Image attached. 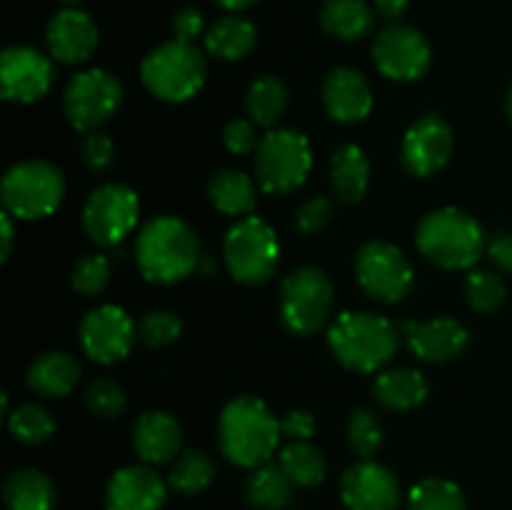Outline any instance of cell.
Instances as JSON below:
<instances>
[{
  "label": "cell",
  "mask_w": 512,
  "mask_h": 510,
  "mask_svg": "<svg viewBox=\"0 0 512 510\" xmlns=\"http://www.w3.org/2000/svg\"><path fill=\"white\" fill-rule=\"evenodd\" d=\"M85 405L98 418L113 420L125 410V390L113 378H95L85 390Z\"/></svg>",
  "instance_id": "cell-39"
},
{
  "label": "cell",
  "mask_w": 512,
  "mask_h": 510,
  "mask_svg": "<svg viewBox=\"0 0 512 510\" xmlns=\"http://www.w3.org/2000/svg\"><path fill=\"white\" fill-rule=\"evenodd\" d=\"M430 45L420 30L405 23H390L378 33L373 43V63L385 78L410 83L428 73Z\"/></svg>",
  "instance_id": "cell-13"
},
{
  "label": "cell",
  "mask_w": 512,
  "mask_h": 510,
  "mask_svg": "<svg viewBox=\"0 0 512 510\" xmlns=\"http://www.w3.org/2000/svg\"><path fill=\"white\" fill-rule=\"evenodd\" d=\"M223 258L238 283H265L273 278L280 263L278 235L265 220L255 215L240 218L225 235Z\"/></svg>",
  "instance_id": "cell-9"
},
{
  "label": "cell",
  "mask_w": 512,
  "mask_h": 510,
  "mask_svg": "<svg viewBox=\"0 0 512 510\" xmlns=\"http://www.w3.org/2000/svg\"><path fill=\"white\" fill-rule=\"evenodd\" d=\"M80 375H83V368L75 355L65 350H48L30 363L25 380L33 393L45 395V398H65L80 383Z\"/></svg>",
  "instance_id": "cell-23"
},
{
  "label": "cell",
  "mask_w": 512,
  "mask_h": 510,
  "mask_svg": "<svg viewBox=\"0 0 512 510\" xmlns=\"http://www.w3.org/2000/svg\"><path fill=\"white\" fill-rule=\"evenodd\" d=\"M173 33L178 40L193 43L203 33V13L198 8H180L173 18Z\"/></svg>",
  "instance_id": "cell-45"
},
{
  "label": "cell",
  "mask_w": 512,
  "mask_h": 510,
  "mask_svg": "<svg viewBox=\"0 0 512 510\" xmlns=\"http://www.w3.org/2000/svg\"><path fill=\"white\" fill-rule=\"evenodd\" d=\"M453 148L455 135L450 125L440 115L430 113L410 125L403 138L400 155H403V165L408 168V173L428 178V175H435L448 165Z\"/></svg>",
  "instance_id": "cell-16"
},
{
  "label": "cell",
  "mask_w": 512,
  "mask_h": 510,
  "mask_svg": "<svg viewBox=\"0 0 512 510\" xmlns=\"http://www.w3.org/2000/svg\"><path fill=\"white\" fill-rule=\"evenodd\" d=\"M488 258L493 260L495 268L512 275V233H495L485 245Z\"/></svg>",
  "instance_id": "cell-46"
},
{
  "label": "cell",
  "mask_w": 512,
  "mask_h": 510,
  "mask_svg": "<svg viewBox=\"0 0 512 510\" xmlns=\"http://www.w3.org/2000/svg\"><path fill=\"white\" fill-rule=\"evenodd\" d=\"M408 5L410 0H375V13L388 20V23H398L405 10H408Z\"/></svg>",
  "instance_id": "cell-47"
},
{
  "label": "cell",
  "mask_w": 512,
  "mask_h": 510,
  "mask_svg": "<svg viewBox=\"0 0 512 510\" xmlns=\"http://www.w3.org/2000/svg\"><path fill=\"white\" fill-rule=\"evenodd\" d=\"M408 510H465V495L453 480L425 478L410 490Z\"/></svg>",
  "instance_id": "cell-35"
},
{
  "label": "cell",
  "mask_w": 512,
  "mask_h": 510,
  "mask_svg": "<svg viewBox=\"0 0 512 510\" xmlns=\"http://www.w3.org/2000/svg\"><path fill=\"white\" fill-rule=\"evenodd\" d=\"M183 428L165 410H148L133 425V448L145 465L170 463L180 455Z\"/></svg>",
  "instance_id": "cell-22"
},
{
  "label": "cell",
  "mask_w": 512,
  "mask_h": 510,
  "mask_svg": "<svg viewBox=\"0 0 512 510\" xmlns=\"http://www.w3.org/2000/svg\"><path fill=\"white\" fill-rule=\"evenodd\" d=\"M403 328L415 358L425 360V363H450L468 348V330L455 318L405 323Z\"/></svg>",
  "instance_id": "cell-21"
},
{
  "label": "cell",
  "mask_w": 512,
  "mask_h": 510,
  "mask_svg": "<svg viewBox=\"0 0 512 510\" xmlns=\"http://www.w3.org/2000/svg\"><path fill=\"white\" fill-rule=\"evenodd\" d=\"M373 393L375 400L383 408L395 410V413H405V410H413L420 403H425V398L430 393V383L420 370L395 368L385 370V373H380L375 378Z\"/></svg>",
  "instance_id": "cell-25"
},
{
  "label": "cell",
  "mask_w": 512,
  "mask_h": 510,
  "mask_svg": "<svg viewBox=\"0 0 512 510\" xmlns=\"http://www.w3.org/2000/svg\"><path fill=\"white\" fill-rule=\"evenodd\" d=\"M373 8L365 0H325L320 8V25L333 38L353 43L373 30Z\"/></svg>",
  "instance_id": "cell-28"
},
{
  "label": "cell",
  "mask_w": 512,
  "mask_h": 510,
  "mask_svg": "<svg viewBox=\"0 0 512 510\" xmlns=\"http://www.w3.org/2000/svg\"><path fill=\"white\" fill-rule=\"evenodd\" d=\"M288 108V88L275 75H260L245 93V113L258 128H273Z\"/></svg>",
  "instance_id": "cell-31"
},
{
  "label": "cell",
  "mask_w": 512,
  "mask_h": 510,
  "mask_svg": "<svg viewBox=\"0 0 512 510\" xmlns=\"http://www.w3.org/2000/svg\"><path fill=\"white\" fill-rule=\"evenodd\" d=\"M330 353L343 368L375 373L398 353V328L388 318L368 310H345L328 330Z\"/></svg>",
  "instance_id": "cell-3"
},
{
  "label": "cell",
  "mask_w": 512,
  "mask_h": 510,
  "mask_svg": "<svg viewBox=\"0 0 512 510\" xmlns=\"http://www.w3.org/2000/svg\"><path fill=\"white\" fill-rule=\"evenodd\" d=\"M13 215L5 213L0 215V228H3V235H0V240H3V245H0V260H8L10 253H13V243H15V223H13Z\"/></svg>",
  "instance_id": "cell-48"
},
{
  "label": "cell",
  "mask_w": 512,
  "mask_h": 510,
  "mask_svg": "<svg viewBox=\"0 0 512 510\" xmlns=\"http://www.w3.org/2000/svg\"><path fill=\"white\" fill-rule=\"evenodd\" d=\"M223 145L235 155L255 153L260 145L258 125H255L253 120H245V118L230 120V123L223 128Z\"/></svg>",
  "instance_id": "cell-42"
},
{
  "label": "cell",
  "mask_w": 512,
  "mask_h": 510,
  "mask_svg": "<svg viewBox=\"0 0 512 510\" xmlns=\"http://www.w3.org/2000/svg\"><path fill=\"white\" fill-rule=\"evenodd\" d=\"M203 53L188 40H168L150 50L140 63V80L150 95L165 103H185L205 83Z\"/></svg>",
  "instance_id": "cell-5"
},
{
  "label": "cell",
  "mask_w": 512,
  "mask_h": 510,
  "mask_svg": "<svg viewBox=\"0 0 512 510\" xmlns=\"http://www.w3.org/2000/svg\"><path fill=\"white\" fill-rule=\"evenodd\" d=\"M330 185L340 203H360L370 185V160L360 145H340L330 158Z\"/></svg>",
  "instance_id": "cell-24"
},
{
  "label": "cell",
  "mask_w": 512,
  "mask_h": 510,
  "mask_svg": "<svg viewBox=\"0 0 512 510\" xmlns=\"http://www.w3.org/2000/svg\"><path fill=\"white\" fill-rule=\"evenodd\" d=\"M218 3L228 10H245L258 3V0H218Z\"/></svg>",
  "instance_id": "cell-49"
},
{
  "label": "cell",
  "mask_w": 512,
  "mask_h": 510,
  "mask_svg": "<svg viewBox=\"0 0 512 510\" xmlns=\"http://www.w3.org/2000/svg\"><path fill=\"white\" fill-rule=\"evenodd\" d=\"M140 200L123 183H105L88 195L83 208V230L93 243L115 248L138 225Z\"/></svg>",
  "instance_id": "cell-12"
},
{
  "label": "cell",
  "mask_w": 512,
  "mask_h": 510,
  "mask_svg": "<svg viewBox=\"0 0 512 510\" xmlns=\"http://www.w3.org/2000/svg\"><path fill=\"white\" fill-rule=\"evenodd\" d=\"M333 203L325 195H315V198L305 200L295 213V228L305 235H315L325 230L333 220Z\"/></svg>",
  "instance_id": "cell-41"
},
{
  "label": "cell",
  "mask_w": 512,
  "mask_h": 510,
  "mask_svg": "<svg viewBox=\"0 0 512 510\" xmlns=\"http://www.w3.org/2000/svg\"><path fill=\"white\" fill-rule=\"evenodd\" d=\"M8 430L18 443L40 445L55 433V418L43 405L25 403L8 413Z\"/></svg>",
  "instance_id": "cell-34"
},
{
  "label": "cell",
  "mask_w": 512,
  "mask_h": 510,
  "mask_svg": "<svg viewBox=\"0 0 512 510\" xmlns=\"http://www.w3.org/2000/svg\"><path fill=\"white\" fill-rule=\"evenodd\" d=\"M215 478V460L205 450H185L173 460L168 485L180 495H195Z\"/></svg>",
  "instance_id": "cell-33"
},
{
  "label": "cell",
  "mask_w": 512,
  "mask_h": 510,
  "mask_svg": "<svg viewBox=\"0 0 512 510\" xmlns=\"http://www.w3.org/2000/svg\"><path fill=\"white\" fill-rule=\"evenodd\" d=\"M183 333V323L173 310H150L138 325V335L150 348H165Z\"/></svg>",
  "instance_id": "cell-40"
},
{
  "label": "cell",
  "mask_w": 512,
  "mask_h": 510,
  "mask_svg": "<svg viewBox=\"0 0 512 510\" xmlns=\"http://www.w3.org/2000/svg\"><path fill=\"white\" fill-rule=\"evenodd\" d=\"M255 43H258V30L250 20L240 18V15H228V18L215 20L205 33V48L210 55L218 60H243L245 55L253 53Z\"/></svg>",
  "instance_id": "cell-27"
},
{
  "label": "cell",
  "mask_w": 512,
  "mask_h": 510,
  "mask_svg": "<svg viewBox=\"0 0 512 510\" xmlns=\"http://www.w3.org/2000/svg\"><path fill=\"white\" fill-rule=\"evenodd\" d=\"M65 198V178L48 160H23L5 173L0 200L15 220H40L53 215Z\"/></svg>",
  "instance_id": "cell-6"
},
{
  "label": "cell",
  "mask_w": 512,
  "mask_h": 510,
  "mask_svg": "<svg viewBox=\"0 0 512 510\" xmlns=\"http://www.w3.org/2000/svg\"><path fill=\"white\" fill-rule=\"evenodd\" d=\"M123 85L110 70L90 68L73 75L63 90V113L75 130L93 133L118 113Z\"/></svg>",
  "instance_id": "cell-10"
},
{
  "label": "cell",
  "mask_w": 512,
  "mask_h": 510,
  "mask_svg": "<svg viewBox=\"0 0 512 510\" xmlns=\"http://www.w3.org/2000/svg\"><path fill=\"white\" fill-rule=\"evenodd\" d=\"M168 485L150 465H128L110 475L105 510H163Z\"/></svg>",
  "instance_id": "cell-18"
},
{
  "label": "cell",
  "mask_w": 512,
  "mask_h": 510,
  "mask_svg": "<svg viewBox=\"0 0 512 510\" xmlns=\"http://www.w3.org/2000/svg\"><path fill=\"white\" fill-rule=\"evenodd\" d=\"M80 155H83V163L88 165L90 170H95V173H105L115 160V145L108 135L93 130V133H88L83 138Z\"/></svg>",
  "instance_id": "cell-43"
},
{
  "label": "cell",
  "mask_w": 512,
  "mask_h": 510,
  "mask_svg": "<svg viewBox=\"0 0 512 510\" xmlns=\"http://www.w3.org/2000/svg\"><path fill=\"white\" fill-rule=\"evenodd\" d=\"M280 430H283V438L288 440H310L315 433L313 413H308V410H290L280 420Z\"/></svg>",
  "instance_id": "cell-44"
},
{
  "label": "cell",
  "mask_w": 512,
  "mask_h": 510,
  "mask_svg": "<svg viewBox=\"0 0 512 510\" xmlns=\"http://www.w3.org/2000/svg\"><path fill=\"white\" fill-rule=\"evenodd\" d=\"M110 275H113V265H110L108 255L88 253L73 265L70 273V283L78 293L83 295H98L108 288Z\"/></svg>",
  "instance_id": "cell-38"
},
{
  "label": "cell",
  "mask_w": 512,
  "mask_h": 510,
  "mask_svg": "<svg viewBox=\"0 0 512 510\" xmlns=\"http://www.w3.org/2000/svg\"><path fill=\"white\" fill-rule=\"evenodd\" d=\"M348 445L355 455L370 460L383 445V423L368 408L353 410L348 418Z\"/></svg>",
  "instance_id": "cell-37"
},
{
  "label": "cell",
  "mask_w": 512,
  "mask_h": 510,
  "mask_svg": "<svg viewBox=\"0 0 512 510\" xmlns=\"http://www.w3.org/2000/svg\"><path fill=\"white\" fill-rule=\"evenodd\" d=\"M60 3H65V5H78V3H83V0H60Z\"/></svg>",
  "instance_id": "cell-51"
},
{
  "label": "cell",
  "mask_w": 512,
  "mask_h": 510,
  "mask_svg": "<svg viewBox=\"0 0 512 510\" xmlns=\"http://www.w3.org/2000/svg\"><path fill=\"white\" fill-rule=\"evenodd\" d=\"M313 170V148L300 130L275 128L255 150V178L265 193H293Z\"/></svg>",
  "instance_id": "cell-7"
},
{
  "label": "cell",
  "mask_w": 512,
  "mask_h": 510,
  "mask_svg": "<svg viewBox=\"0 0 512 510\" xmlns=\"http://www.w3.org/2000/svg\"><path fill=\"white\" fill-rule=\"evenodd\" d=\"M335 290L315 265H300L280 285V318L298 335H315L333 315Z\"/></svg>",
  "instance_id": "cell-8"
},
{
  "label": "cell",
  "mask_w": 512,
  "mask_h": 510,
  "mask_svg": "<svg viewBox=\"0 0 512 510\" xmlns=\"http://www.w3.org/2000/svg\"><path fill=\"white\" fill-rule=\"evenodd\" d=\"M415 245L438 268L468 270L483 255L485 235L478 220L465 210L438 208L420 220Z\"/></svg>",
  "instance_id": "cell-4"
},
{
  "label": "cell",
  "mask_w": 512,
  "mask_h": 510,
  "mask_svg": "<svg viewBox=\"0 0 512 510\" xmlns=\"http://www.w3.org/2000/svg\"><path fill=\"white\" fill-rule=\"evenodd\" d=\"M135 260L145 280L158 285L188 278L200 263V240L185 220L158 215L140 228Z\"/></svg>",
  "instance_id": "cell-2"
},
{
  "label": "cell",
  "mask_w": 512,
  "mask_h": 510,
  "mask_svg": "<svg viewBox=\"0 0 512 510\" xmlns=\"http://www.w3.org/2000/svg\"><path fill=\"white\" fill-rule=\"evenodd\" d=\"M280 420L255 395H238L220 413L218 443L225 458L240 468L270 463L280 445Z\"/></svg>",
  "instance_id": "cell-1"
},
{
  "label": "cell",
  "mask_w": 512,
  "mask_h": 510,
  "mask_svg": "<svg viewBox=\"0 0 512 510\" xmlns=\"http://www.w3.org/2000/svg\"><path fill=\"white\" fill-rule=\"evenodd\" d=\"M278 465L298 488H315L318 483H323L325 470H328L323 450L315 448L310 440H290L280 450Z\"/></svg>",
  "instance_id": "cell-32"
},
{
  "label": "cell",
  "mask_w": 512,
  "mask_h": 510,
  "mask_svg": "<svg viewBox=\"0 0 512 510\" xmlns=\"http://www.w3.org/2000/svg\"><path fill=\"white\" fill-rule=\"evenodd\" d=\"M98 38L95 20L78 8H65L55 13L45 28L50 55L65 65L85 63L98 48Z\"/></svg>",
  "instance_id": "cell-19"
},
{
  "label": "cell",
  "mask_w": 512,
  "mask_h": 510,
  "mask_svg": "<svg viewBox=\"0 0 512 510\" xmlns=\"http://www.w3.org/2000/svg\"><path fill=\"white\" fill-rule=\"evenodd\" d=\"M505 115H508V120L512 123V85L508 88V95H505Z\"/></svg>",
  "instance_id": "cell-50"
},
{
  "label": "cell",
  "mask_w": 512,
  "mask_h": 510,
  "mask_svg": "<svg viewBox=\"0 0 512 510\" xmlns=\"http://www.w3.org/2000/svg\"><path fill=\"white\" fill-rule=\"evenodd\" d=\"M298 485L285 475L278 463H265L250 473L245 483V498L258 510H285L293 505Z\"/></svg>",
  "instance_id": "cell-30"
},
{
  "label": "cell",
  "mask_w": 512,
  "mask_h": 510,
  "mask_svg": "<svg viewBox=\"0 0 512 510\" xmlns=\"http://www.w3.org/2000/svg\"><path fill=\"white\" fill-rule=\"evenodd\" d=\"M80 348L90 360L100 365H113L128 358L135 340L140 338L133 318L118 305H100L93 308L78 328Z\"/></svg>",
  "instance_id": "cell-14"
},
{
  "label": "cell",
  "mask_w": 512,
  "mask_h": 510,
  "mask_svg": "<svg viewBox=\"0 0 512 510\" xmlns=\"http://www.w3.org/2000/svg\"><path fill=\"white\" fill-rule=\"evenodd\" d=\"M465 298H468L470 308L478 313H493L505 305L508 288L493 270H470L465 278Z\"/></svg>",
  "instance_id": "cell-36"
},
{
  "label": "cell",
  "mask_w": 512,
  "mask_h": 510,
  "mask_svg": "<svg viewBox=\"0 0 512 510\" xmlns=\"http://www.w3.org/2000/svg\"><path fill=\"white\" fill-rule=\"evenodd\" d=\"M340 495L348 510H398L400 483L395 473L375 460H360L345 470Z\"/></svg>",
  "instance_id": "cell-17"
},
{
  "label": "cell",
  "mask_w": 512,
  "mask_h": 510,
  "mask_svg": "<svg viewBox=\"0 0 512 510\" xmlns=\"http://www.w3.org/2000/svg\"><path fill=\"white\" fill-rule=\"evenodd\" d=\"M208 198L215 205V210L225 215H240L253 213L255 200H258V190H255L253 178L243 170H218L208 183Z\"/></svg>",
  "instance_id": "cell-29"
},
{
  "label": "cell",
  "mask_w": 512,
  "mask_h": 510,
  "mask_svg": "<svg viewBox=\"0 0 512 510\" xmlns=\"http://www.w3.org/2000/svg\"><path fill=\"white\" fill-rule=\"evenodd\" d=\"M355 278L368 298L398 303L413 290L415 270L398 245L370 240L355 255Z\"/></svg>",
  "instance_id": "cell-11"
},
{
  "label": "cell",
  "mask_w": 512,
  "mask_h": 510,
  "mask_svg": "<svg viewBox=\"0 0 512 510\" xmlns=\"http://www.w3.org/2000/svg\"><path fill=\"white\" fill-rule=\"evenodd\" d=\"M323 103L333 120L343 125L360 123L373 110V90L355 68H335L323 80Z\"/></svg>",
  "instance_id": "cell-20"
},
{
  "label": "cell",
  "mask_w": 512,
  "mask_h": 510,
  "mask_svg": "<svg viewBox=\"0 0 512 510\" xmlns=\"http://www.w3.org/2000/svg\"><path fill=\"white\" fill-rule=\"evenodd\" d=\"M3 498L8 510H53L58 503V490L43 470L23 468L8 475Z\"/></svg>",
  "instance_id": "cell-26"
},
{
  "label": "cell",
  "mask_w": 512,
  "mask_h": 510,
  "mask_svg": "<svg viewBox=\"0 0 512 510\" xmlns=\"http://www.w3.org/2000/svg\"><path fill=\"white\" fill-rule=\"evenodd\" d=\"M53 83V60L33 45H10L0 55V93L8 103H35L50 93Z\"/></svg>",
  "instance_id": "cell-15"
}]
</instances>
